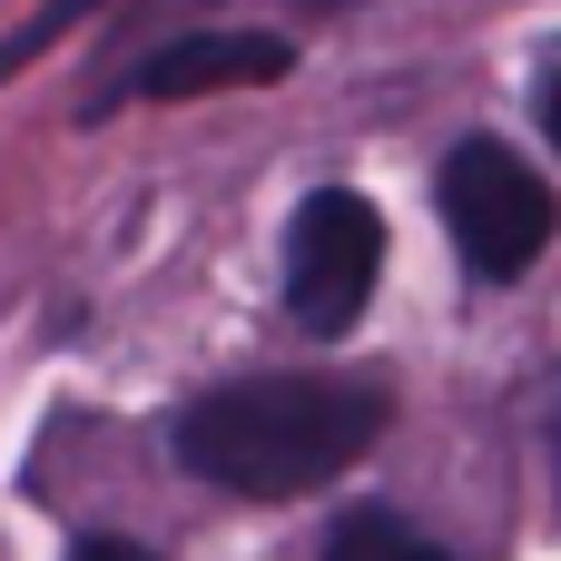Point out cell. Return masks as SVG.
Segmentation results:
<instances>
[{
  "mask_svg": "<svg viewBox=\"0 0 561 561\" xmlns=\"http://www.w3.org/2000/svg\"><path fill=\"white\" fill-rule=\"evenodd\" d=\"M385 424H394L385 375H247V385H217V394L178 404L168 454L207 493L296 503V493L345 483L385 444Z\"/></svg>",
  "mask_w": 561,
  "mask_h": 561,
  "instance_id": "cell-1",
  "label": "cell"
},
{
  "mask_svg": "<svg viewBox=\"0 0 561 561\" xmlns=\"http://www.w3.org/2000/svg\"><path fill=\"white\" fill-rule=\"evenodd\" d=\"M434 207H444V227H454V256H463L483 286L533 276L542 247H552V227H561L552 178H533V158L503 148V138H463V148L434 168Z\"/></svg>",
  "mask_w": 561,
  "mask_h": 561,
  "instance_id": "cell-2",
  "label": "cell"
},
{
  "mask_svg": "<svg viewBox=\"0 0 561 561\" xmlns=\"http://www.w3.org/2000/svg\"><path fill=\"white\" fill-rule=\"evenodd\" d=\"M385 276V217L355 187H316L286 227V316L296 335H345Z\"/></svg>",
  "mask_w": 561,
  "mask_h": 561,
  "instance_id": "cell-3",
  "label": "cell"
},
{
  "mask_svg": "<svg viewBox=\"0 0 561 561\" xmlns=\"http://www.w3.org/2000/svg\"><path fill=\"white\" fill-rule=\"evenodd\" d=\"M296 69V39H276V30H178L168 49H148V59H128L99 99H79V118H108V108H128V99H207V89H266V79H286Z\"/></svg>",
  "mask_w": 561,
  "mask_h": 561,
  "instance_id": "cell-4",
  "label": "cell"
},
{
  "mask_svg": "<svg viewBox=\"0 0 561 561\" xmlns=\"http://www.w3.org/2000/svg\"><path fill=\"white\" fill-rule=\"evenodd\" d=\"M325 561H454L444 542H424L414 523H394V513H355V523H335V542Z\"/></svg>",
  "mask_w": 561,
  "mask_h": 561,
  "instance_id": "cell-5",
  "label": "cell"
},
{
  "mask_svg": "<svg viewBox=\"0 0 561 561\" xmlns=\"http://www.w3.org/2000/svg\"><path fill=\"white\" fill-rule=\"evenodd\" d=\"M89 10H99V0H39V10H30V20H20V30L0 39V79H20V69H30V59H39V49L59 39V30H79Z\"/></svg>",
  "mask_w": 561,
  "mask_h": 561,
  "instance_id": "cell-6",
  "label": "cell"
},
{
  "mask_svg": "<svg viewBox=\"0 0 561 561\" xmlns=\"http://www.w3.org/2000/svg\"><path fill=\"white\" fill-rule=\"evenodd\" d=\"M69 561H158V552H148V542H128V533H89Z\"/></svg>",
  "mask_w": 561,
  "mask_h": 561,
  "instance_id": "cell-7",
  "label": "cell"
},
{
  "mask_svg": "<svg viewBox=\"0 0 561 561\" xmlns=\"http://www.w3.org/2000/svg\"><path fill=\"white\" fill-rule=\"evenodd\" d=\"M542 128H552V148H561V59L542 69Z\"/></svg>",
  "mask_w": 561,
  "mask_h": 561,
  "instance_id": "cell-8",
  "label": "cell"
},
{
  "mask_svg": "<svg viewBox=\"0 0 561 561\" xmlns=\"http://www.w3.org/2000/svg\"><path fill=\"white\" fill-rule=\"evenodd\" d=\"M542 444H552V483H561V404L542 414Z\"/></svg>",
  "mask_w": 561,
  "mask_h": 561,
  "instance_id": "cell-9",
  "label": "cell"
},
{
  "mask_svg": "<svg viewBox=\"0 0 561 561\" xmlns=\"http://www.w3.org/2000/svg\"><path fill=\"white\" fill-rule=\"evenodd\" d=\"M296 10H355V0H296Z\"/></svg>",
  "mask_w": 561,
  "mask_h": 561,
  "instance_id": "cell-10",
  "label": "cell"
}]
</instances>
